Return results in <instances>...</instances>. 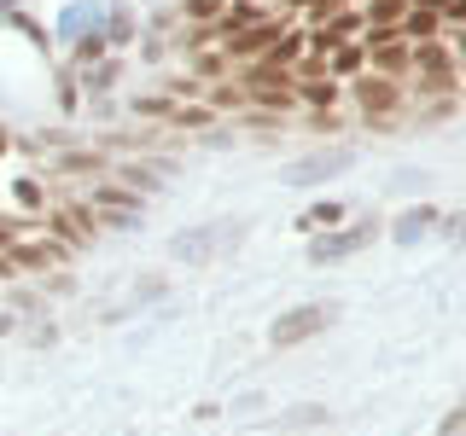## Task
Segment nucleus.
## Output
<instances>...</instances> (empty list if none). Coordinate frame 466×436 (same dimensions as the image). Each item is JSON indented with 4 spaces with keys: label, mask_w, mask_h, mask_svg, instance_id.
<instances>
[{
    "label": "nucleus",
    "mask_w": 466,
    "mask_h": 436,
    "mask_svg": "<svg viewBox=\"0 0 466 436\" xmlns=\"http://www.w3.org/2000/svg\"><path fill=\"white\" fill-rule=\"evenodd\" d=\"M327 320H332V309H327V302H309V309H291V314H280V320H274V332H268V338H274V349H291V343L315 338V332L327 326Z\"/></svg>",
    "instance_id": "nucleus-1"
},
{
    "label": "nucleus",
    "mask_w": 466,
    "mask_h": 436,
    "mask_svg": "<svg viewBox=\"0 0 466 436\" xmlns=\"http://www.w3.org/2000/svg\"><path fill=\"white\" fill-rule=\"evenodd\" d=\"M361 244H373V222H356V227L332 233V239H315V244H309V262H339V256H356Z\"/></svg>",
    "instance_id": "nucleus-2"
},
{
    "label": "nucleus",
    "mask_w": 466,
    "mask_h": 436,
    "mask_svg": "<svg viewBox=\"0 0 466 436\" xmlns=\"http://www.w3.org/2000/svg\"><path fill=\"white\" fill-rule=\"evenodd\" d=\"M356 99H361V111H379V116H385L390 105H397V87H390L385 76H368V82H356Z\"/></svg>",
    "instance_id": "nucleus-3"
},
{
    "label": "nucleus",
    "mask_w": 466,
    "mask_h": 436,
    "mask_svg": "<svg viewBox=\"0 0 466 436\" xmlns=\"http://www.w3.org/2000/svg\"><path fill=\"white\" fill-rule=\"evenodd\" d=\"M251 99H262V105H286V99H291V87H286V82H274L268 70H262V76L251 82Z\"/></svg>",
    "instance_id": "nucleus-4"
},
{
    "label": "nucleus",
    "mask_w": 466,
    "mask_h": 436,
    "mask_svg": "<svg viewBox=\"0 0 466 436\" xmlns=\"http://www.w3.org/2000/svg\"><path fill=\"white\" fill-rule=\"evenodd\" d=\"M426 227H431V210H414V215H402V222H397V239H420Z\"/></svg>",
    "instance_id": "nucleus-5"
},
{
    "label": "nucleus",
    "mask_w": 466,
    "mask_h": 436,
    "mask_svg": "<svg viewBox=\"0 0 466 436\" xmlns=\"http://www.w3.org/2000/svg\"><path fill=\"white\" fill-rule=\"evenodd\" d=\"M344 164H350V152H332V157H315V164H303L298 174L309 181V174H327V169H344Z\"/></svg>",
    "instance_id": "nucleus-6"
},
{
    "label": "nucleus",
    "mask_w": 466,
    "mask_h": 436,
    "mask_svg": "<svg viewBox=\"0 0 466 436\" xmlns=\"http://www.w3.org/2000/svg\"><path fill=\"white\" fill-rule=\"evenodd\" d=\"M408 29H414V35H431V29H437V12L431 6H414V12H408Z\"/></svg>",
    "instance_id": "nucleus-7"
},
{
    "label": "nucleus",
    "mask_w": 466,
    "mask_h": 436,
    "mask_svg": "<svg viewBox=\"0 0 466 436\" xmlns=\"http://www.w3.org/2000/svg\"><path fill=\"white\" fill-rule=\"evenodd\" d=\"M18 262H24V268H47V262H53V251H47V244H24V251H18Z\"/></svg>",
    "instance_id": "nucleus-8"
},
{
    "label": "nucleus",
    "mask_w": 466,
    "mask_h": 436,
    "mask_svg": "<svg viewBox=\"0 0 466 436\" xmlns=\"http://www.w3.org/2000/svg\"><path fill=\"white\" fill-rule=\"evenodd\" d=\"M303 99H309V105H332V82H309V87H303Z\"/></svg>",
    "instance_id": "nucleus-9"
},
{
    "label": "nucleus",
    "mask_w": 466,
    "mask_h": 436,
    "mask_svg": "<svg viewBox=\"0 0 466 436\" xmlns=\"http://www.w3.org/2000/svg\"><path fill=\"white\" fill-rule=\"evenodd\" d=\"M303 222H309V227H320V222H339V203H315V210L303 215Z\"/></svg>",
    "instance_id": "nucleus-10"
},
{
    "label": "nucleus",
    "mask_w": 466,
    "mask_h": 436,
    "mask_svg": "<svg viewBox=\"0 0 466 436\" xmlns=\"http://www.w3.org/2000/svg\"><path fill=\"white\" fill-rule=\"evenodd\" d=\"M373 18H379V24H390V18H402V0H373Z\"/></svg>",
    "instance_id": "nucleus-11"
},
{
    "label": "nucleus",
    "mask_w": 466,
    "mask_h": 436,
    "mask_svg": "<svg viewBox=\"0 0 466 436\" xmlns=\"http://www.w3.org/2000/svg\"><path fill=\"white\" fill-rule=\"evenodd\" d=\"M309 6H315V12H332V6H339V0H309Z\"/></svg>",
    "instance_id": "nucleus-12"
},
{
    "label": "nucleus",
    "mask_w": 466,
    "mask_h": 436,
    "mask_svg": "<svg viewBox=\"0 0 466 436\" xmlns=\"http://www.w3.org/2000/svg\"><path fill=\"white\" fill-rule=\"evenodd\" d=\"M0 244H12V222H0Z\"/></svg>",
    "instance_id": "nucleus-13"
}]
</instances>
